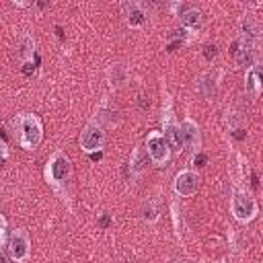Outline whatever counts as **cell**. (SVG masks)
<instances>
[{
  "label": "cell",
  "instance_id": "4dcf8cb0",
  "mask_svg": "<svg viewBox=\"0 0 263 263\" xmlns=\"http://www.w3.org/2000/svg\"><path fill=\"white\" fill-rule=\"evenodd\" d=\"M175 263H185V261H175Z\"/></svg>",
  "mask_w": 263,
  "mask_h": 263
},
{
  "label": "cell",
  "instance_id": "d4e9b609",
  "mask_svg": "<svg viewBox=\"0 0 263 263\" xmlns=\"http://www.w3.org/2000/svg\"><path fill=\"white\" fill-rule=\"evenodd\" d=\"M53 29H55V35H58V39H60V41H64V39H66V35H64V29H62L60 25H55Z\"/></svg>",
  "mask_w": 263,
  "mask_h": 263
},
{
  "label": "cell",
  "instance_id": "ac0fdd59",
  "mask_svg": "<svg viewBox=\"0 0 263 263\" xmlns=\"http://www.w3.org/2000/svg\"><path fill=\"white\" fill-rule=\"evenodd\" d=\"M216 55H218V47H216L214 43H208V45L203 47V58H205L208 62H212Z\"/></svg>",
  "mask_w": 263,
  "mask_h": 263
},
{
  "label": "cell",
  "instance_id": "603a6c76",
  "mask_svg": "<svg viewBox=\"0 0 263 263\" xmlns=\"http://www.w3.org/2000/svg\"><path fill=\"white\" fill-rule=\"evenodd\" d=\"M232 136H234L236 140H242V138L247 136V132H245L242 127H236V129H232Z\"/></svg>",
  "mask_w": 263,
  "mask_h": 263
},
{
  "label": "cell",
  "instance_id": "7402d4cb",
  "mask_svg": "<svg viewBox=\"0 0 263 263\" xmlns=\"http://www.w3.org/2000/svg\"><path fill=\"white\" fill-rule=\"evenodd\" d=\"M99 226H101V228H109V226H111V216H109V214H101Z\"/></svg>",
  "mask_w": 263,
  "mask_h": 263
},
{
  "label": "cell",
  "instance_id": "ba28073f",
  "mask_svg": "<svg viewBox=\"0 0 263 263\" xmlns=\"http://www.w3.org/2000/svg\"><path fill=\"white\" fill-rule=\"evenodd\" d=\"M8 255L16 263L29 259V255H31V240H29L27 230H23V228L12 230V234L8 238Z\"/></svg>",
  "mask_w": 263,
  "mask_h": 263
},
{
  "label": "cell",
  "instance_id": "277c9868",
  "mask_svg": "<svg viewBox=\"0 0 263 263\" xmlns=\"http://www.w3.org/2000/svg\"><path fill=\"white\" fill-rule=\"evenodd\" d=\"M171 10H173V14L181 21V25H183L185 31L197 33V31L201 29L203 16H201V12H199L193 4H187V2H173V4H171Z\"/></svg>",
  "mask_w": 263,
  "mask_h": 263
},
{
  "label": "cell",
  "instance_id": "8992f818",
  "mask_svg": "<svg viewBox=\"0 0 263 263\" xmlns=\"http://www.w3.org/2000/svg\"><path fill=\"white\" fill-rule=\"evenodd\" d=\"M103 146H105V129L101 123L90 121L80 134V148L86 154H92V152H101Z\"/></svg>",
  "mask_w": 263,
  "mask_h": 263
},
{
  "label": "cell",
  "instance_id": "e0dca14e",
  "mask_svg": "<svg viewBox=\"0 0 263 263\" xmlns=\"http://www.w3.org/2000/svg\"><path fill=\"white\" fill-rule=\"evenodd\" d=\"M142 218L146 220V222H150V224H154L156 220H158V210H156V205L150 201V203H144V208H142Z\"/></svg>",
  "mask_w": 263,
  "mask_h": 263
},
{
  "label": "cell",
  "instance_id": "4fadbf2b",
  "mask_svg": "<svg viewBox=\"0 0 263 263\" xmlns=\"http://www.w3.org/2000/svg\"><path fill=\"white\" fill-rule=\"evenodd\" d=\"M245 88H247V92H251L253 97H259V92H261V74H259V66H257V64H253V66L247 70Z\"/></svg>",
  "mask_w": 263,
  "mask_h": 263
},
{
  "label": "cell",
  "instance_id": "52a82bcc",
  "mask_svg": "<svg viewBox=\"0 0 263 263\" xmlns=\"http://www.w3.org/2000/svg\"><path fill=\"white\" fill-rule=\"evenodd\" d=\"M160 121H162V132H164L162 136H164V140L168 142L171 150H181V146H183V142H181V129H179V123H177V119H175V115H173L171 101H166V107L162 109Z\"/></svg>",
  "mask_w": 263,
  "mask_h": 263
},
{
  "label": "cell",
  "instance_id": "f1b7e54d",
  "mask_svg": "<svg viewBox=\"0 0 263 263\" xmlns=\"http://www.w3.org/2000/svg\"><path fill=\"white\" fill-rule=\"evenodd\" d=\"M6 158H8V154H0V166L6 164Z\"/></svg>",
  "mask_w": 263,
  "mask_h": 263
},
{
  "label": "cell",
  "instance_id": "5bb4252c",
  "mask_svg": "<svg viewBox=\"0 0 263 263\" xmlns=\"http://www.w3.org/2000/svg\"><path fill=\"white\" fill-rule=\"evenodd\" d=\"M109 82L113 88H121L127 82V68L123 64H111L109 68Z\"/></svg>",
  "mask_w": 263,
  "mask_h": 263
},
{
  "label": "cell",
  "instance_id": "8fae6325",
  "mask_svg": "<svg viewBox=\"0 0 263 263\" xmlns=\"http://www.w3.org/2000/svg\"><path fill=\"white\" fill-rule=\"evenodd\" d=\"M123 16H125V23L132 29L144 27L146 21H148V12L144 10V6L140 2H125L123 4Z\"/></svg>",
  "mask_w": 263,
  "mask_h": 263
},
{
  "label": "cell",
  "instance_id": "30bf717a",
  "mask_svg": "<svg viewBox=\"0 0 263 263\" xmlns=\"http://www.w3.org/2000/svg\"><path fill=\"white\" fill-rule=\"evenodd\" d=\"M179 129H181V142L185 146V150H191V152H199V144H201V136H199V127L193 119H183V123H179Z\"/></svg>",
  "mask_w": 263,
  "mask_h": 263
},
{
  "label": "cell",
  "instance_id": "6da1fadb",
  "mask_svg": "<svg viewBox=\"0 0 263 263\" xmlns=\"http://www.w3.org/2000/svg\"><path fill=\"white\" fill-rule=\"evenodd\" d=\"M70 179H72V164L70 158L64 152H53L45 164V181L47 185L62 197L66 199L68 195V187H70Z\"/></svg>",
  "mask_w": 263,
  "mask_h": 263
},
{
  "label": "cell",
  "instance_id": "ffe728a7",
  "mask_svg": "<svg viewBox=\"0 0 263 263\" xmlns=\"http://www.w3.org/2000/svg\"><path fill=\"white\" fill-rule=\"evenodd\" d=\"M4 240H6V220H4V216L0 214V247L4 245Z\"/></svg>",
  "mask_w": 263,
  "mask_h": 263
},
{
  "label": "cell",
  "instance_id": "44dd1931",
  "mask_svg": "<svg viewBox=\"0 0 263 263\" xmlns=\"http://www.w3.org/2000/svg\"><path fill=\"white\" fill-rule=\"evenodd\" d=\"M33 72H35V64L33 62H25L23 64V74L25 76H33Z\"/></svg>",
  "mask_w": 263,
  "mask_h": 263
},
{
  "label": "cell",
  "instance_id": "83f0119b",
  "mask_svg": "<svg viewBox=\"0 0 263 263\" xmlns=\"http://www.w3.org/2000/svg\"><path fill=\"white\" fill-rule=\"evenodd\" d=\"M0 154H8V150H6V144L0 140Z\"/></svg>",
  "mask_w": 263,
  "mask_h": 263
},
{
  "label": "cell",
  "instance_id": "3957f363",
  "mask_svg": "<svg viewBox=\"0 0 263 263\" xmlns=\"http://www.w3.org/2000/svg\"><path fill=\"white\" fill-rule=\"evenodd\" d=\"M230 210H232V216H234L238 222H242V224L255 220V216H257V212H259L255 197L249 195V193H245V191H236V193L232 195Z\"/></svg>",
  "mask_w": 263,
  "mask_h": 263
},
{
  "label": "cell",
  "instance_id": "7a4b0ae2",
  "mask_svg": "<svg viewBox=\"0 0 263 263\" xmlns=\"http://www.w3.org/2000/svg\"><path fill=\"white\" fill-rule=\"evenodd\" d=\"M12 123L18 129V144L25 150H33L43 140V125L37 115L33 113H21L12 119Z\"/></svg>",
  "mask_w": 263,
  "mask_h": 263
},
{
  "label": "cell",
  "instance_id": "9c48e42d",
  "mask_svg": "<svg viewBox=\"0 0 263 263\" xmlns=\"http://www.w3.org/2000/svg\"><path fill=\"white\" fill-rule=\"evenodd\" d=\"M173 187H175V193L177 195L189 197V195H193L199 189V175L195 171H189V168L187 171H181V173H177Z\"/></svg>",
  "mask_w": 263,
  "mask_h": 263
},
{
  "label": "cell",
  "instance_id": "2e32d148",
  "mask_svg": "<svg viewBox=\"0 0 263 263\" xmlns=\"http://www.w3.org/2000/svg\"><path fill=\"white\" fill-rule=\"evenodd\" d=\"M197 90H199L203 97H212V95L216 92V76H214L212 72L203 74V76L199 78V82H197Z\"/></svg>",
  "mask_w": 263,
  "mask_h": 263
},
{
  "label": "cell",
  "instance_id": "d6986e66",
  "mask_svg": "<svg viewBox=\"0 0 263 263\" xmlns=\"http://www.w3.org/2000/svg\"><path fill=\"white\" fill-rule=\"evenodd\" d=\"M208 162V154H203V152H197L195 156H193V164L195 166H203Z\"/></svg>",
  "mask_w": 263,
  "mask_h": 263
},
{
  "label": "cell",
  "instance_id": "f546056e",
  "mask_svg": "<svg viewBox=\"0 0 263 263\" xmlns=\"http://www.w3.org/2000/svg\"><path fill=\"white\" fill-rule=\"evenodd\" d=\"M0 263H6V255L0 251Z\"/></svg>",
  "mask_w": 263,
  "mask_h": 263
},
{
  "label": "cell",
  "instance_id": "cb8c5ba5",
  "mask_svg": "<svg viewBox=\"0 0 263 263\" xmlns=\"http://www.w3.org/2000/svg\"><path fill=\"white\" fill-rule=\"evenodd\" d=\"M183 43H185V41H179V39H177V41H173V43H168V45H166V49H168V51H175V49H177V47H181Z\"/></svg>",
  "mask_w": 263,
  "mask_h": 263
},
{
  "label": "cell",
  "instance_id": "9a60e30c",
  "mask_svg": "<svg viewBox=\"0 0 263 263\" xmlns=\"http://www.w3.org/2000/svg\"><path fill=\"white\" fill-rule=\"evenodd\" d=\"M18 55H21V62H33V55H35V41L33 37L29 35H23L21 41H18Z\"/></svg>",
  "mask_w": 263,
  "mask_h": 263
},
{
  "label": "cell",
  "instance_id": "7c38bea8",
  "mask_svg": "<svg viewBox=\"0 0 263 263\" xmlns=\"http://www.w3.org/2000/svg\"><path fill=\"white\" fill-rule=\"evenodd\" d=\"M150 162V156L146 152V148L142 146H136L132 150V158H129V168H132V175H140Z\"/></svg>",
  "mask_w": 263,
  "mask_h": 263
},
{
  "label": "cell",
  "instance_id": "484cf974",
  "mask_svg": "<svg viewBox=\"0 0 263 263\" xmlns=\"http://www.w3.org/2000/svg\"><path fill=\"white\" fill-rule=\"evenodd\" d=\"M101 158H103V150H101V152H92V154H90V160H95V162H97V160H101Z\"/></svg>",
  "mask_w": 263,
  "mask_h": 263
},
{
  "label": "cell",
  "instance_id": "4316f807",
  "mask_svg": "<svg viewBox=\"0 0 263 263\" xmlns=\"http://www.w3.org/2000/svg\"><path fill=\"white\" fill-rule=\"evenodd\" d=\"M251 183H253V187H259V177H257V173L251 175Z\"/></svg>",
  "mask_w": 263,
  "mask_h": 263
},
{
  "label": "cell",
  "instance_id": "5b68a950",
  "mask_svg": "<svg viewBox=\"0 0 263 263\" xmlns=\"http://www.w3.org/2000/svg\"><path fill=\"white\" fill-rule=\"evenodd\" d=\"M146 152L154 164H166L171 158V146L164 140L162 132H150L146 136Z\"/></svg>",
  "mask_w": 263,
  "mask_h": 263
}]
</instances>
